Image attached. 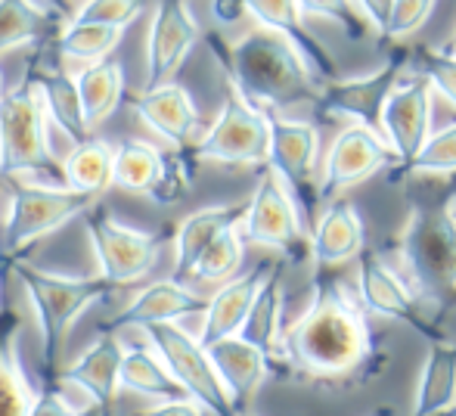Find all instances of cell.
Instances as JSON below:
<instances>
[{
    "label": "cell",
    "mask_w": 456,
    "mask_h": 416,
    "mask_svg": "<svg viewBox=\"0 0 456 416\" xmlns=\"http://www.w3.org/2000/svg\"><path fill=\"white\" fill-rule=\"evenodd\" d=\"M282 363L298 382L326 392L370 386L388 367V348L372 336L370 311L336 267H314L311 302L282 336Z\"/></svg>",
    "instance_id": "1"
},
{
    "label": "cell",
    "mask_w": 456,
    "mask_h": 416,
    "mask_svg": "<svg viewBox=\"0 0 456 416\" xmlns=\"http://www.w3.org/2000/svg\"><path fill=\"white\" fill-rule=\"evenodd\" d=\"M217 41L221 37L211 41V53L221 60L227 85L236 87L248 103L267 109V112L317 103L323 81L307 69L298 50L276 31L258 25L227 47Z\"/></svg>",
    "instance_id": "2"
},
{
    "label": "cell",
    "mask_w": 456,
    "mask_h": 416,
    "mask_svg": "<svg viewBox=\"0 0 456 416\" xmlns=\"http://www.w3.org/2000/svg\"><path fill=\"white\" fill-rule=\"evenodd\" d=\"M397 252L410 283L428 305L441 311L456 308V217L451 196L441 206H410Z\"/></svg>",
    "instance_id": "3"
},
{
    "label": "cell",
    "mask_w": 456,
    "mask_h": 416,
    "mask_svg": "<svg viewBox=\"0 0 456 416\" xmlns=\"http://www.w3.org/2000/svg\"><path fill=\"white\" fill-rule=\"evenodd\" d=\"M12 277L22 283L25 296H28L31 308L41 323V357L44 370L56 373L60 363V351L66 345V336L78 314H85L91 305L106 298L112 292V283L91 277H66V273L44 271V267L31 265V261L16 258L12 261Z\"/></svg>",
    "instance_id": "4"
},
{
    "label": "cell",
    "mask_w": 456,
    "mask_h": 416,
    "mask_svg": "<svg viewBox=\"0 0 456 416\" xmlns=\"http://www.w3.org/2000/svg\"><path fill=\"white\" fill-rule=\"evenodd\" d=\"M47 103L35 75L25 69V78L0 97V175L22 177L41 175L56 165L47 137Z\"/></svg>",
    "instance_id": "5"
},
{
    "label": "cell",
    "mask_w": 456,
    "mask_h": 416,
    "mask_svg": "<svg viewBox=\"0 0 456 416\" xmlns=\"http://www.w3.org/2000/svg\"><path fill=\"white\" fill-rule=\"evenodd\" d=\"M96 196L78 193L66 184H12L10 187V208L4 217L0 242L6 255H19L37 240L50 236L69 224L72 217L87 215L94 208Z\"/></svg>",
    "instance_id": "6"
},
{
    "label": "cell",
    "mask_w": 456,
    "mask_h": 416,
    "mask_svg": "<svg viewBox=\"0 0 456 416\" xmlns=\"http://www.w3.org/2000/svg\"><path fill=\"white\" fill-rule=\"evenodd\" d=\"M240 230L248 242L273 249L289 265H305L311 258V230L295 206L292 193L271 165H261L258 184H255Z\"/></svg>",
    "instance_id": "7"
},
{
    "label": "cell",
    "mask_w": 456,
    "mask_h": 416,
    "mask_svg": "<svg viewBox=\"0 0 456 416\" xmlns=\"http://www.w3.org/2000/svg\"><path fill=\"white\" fill-rule=\"evenodd\" d=\"M199 162L217 165H267L271 159V112L248 103L236 87H230L217 118L192 146Z\"/></svg>",
    "instance_id": "8"
},
{
    "label": "cell",
    "mask_w": 456,
    "mask_h": 416,
    "mask_svg": "<svg viewBox=\"0 0 456 416\" xmlns=\"http://www.w3.org/2000/svg\"><path fill=\"white\" fill-rule=\"evenodd\" d=\"M357 296H361L363 308L370 314L401 320L410 330L426 336L428 342L451 339L441 326V314H428V302L416 292L410 277H403L395 265H388L379 255V249L366 246L357 255Z\"/></svg>",
    "instance_id": "9"
},
{
    "label": "cell",
    "mask_w": 456,
    "mask_h": 416,
    "mask_svg": "<svg viewBox=\"0 0 456 416\" xmlns=\"http://www.w3.org/2000/svg\"><path fill=\"white\" fill-rule=\"evenodd\" d=\"M267 165L280 175L286 190L292 193L295 206L305 217L307 230L317 224L320 196V131L307 118H286L271 112V159Z\"/></svg>",
    "instance_id": "10"
},
{
    "label": "cell",
    "mask_w": 456,
    "mask_h": 416,
    "mask_svg": "<svg viewBox=\"0 0 456 416\" xmlns=\"http://www.w3.org/2000/svg\"><path fill=\"white\" fill-rule=\"evenodd\" d=\"M143 332L192 401H199L211 416H240L215 361H211L208 348L199 339H192L186 330H181L177 320L150 323L143 326Z\"/></svg>",
    "instance_id": "11"
},
{
    "label": "cell",
    "mask_w": 456,
    "mask_h": 416,
    "mask_svg": "<svg viewBox=\"0 0 456 416\" xmlns=\"http://www.w3.org/2000/svg\"><path fill=\"white\" fill-rule=\"evenodd\" d=\"M85 227L100 265V277L112 286H127L143 280L159 261V236L127 227L112 211L91 208L85 215Z\"/></svg>",
    "instance_id": "12"
},
{
    "label": "cell",
    "mask_w": 456,
    "mask_h": 416,
    "mask_svg": "<svg viewBox=\"0 0 456 416\" xmlns=\"http://www.w3.org/2000/svg\"><path fill=\"white\" fill-rule=\"evenodd\" d=\"M385 168H397V152L391 150L385 134L351 121L345 131H338V137L332 140L330 152L323 159L320 196L336 200L338 193L351 190L354 184H363L366 177L379 175Z\"/></svg>",
    "instance_id": "13"
},
{
    "label": "cell",
    "mask_w": 456,
    "mask_h": 416,
    "mask_svg": "<svg viewBox=\"0 0 456 416\" xmlns=\"http://www.w3.org/2000/svg\"><path fill=\"white\" fill-rule=\"evenodd\" d=\"M407 53H391L376 72L361 75V78H336L326 81L320 91L317 109L320 115H342L357 125H366L382 134V112L395 87L401 85L403 69H407Z\"/></svg>",
    "instance_id": "14"
},
{
    "label": "cell",
    "mask_w": 456,
    "mask_h": 416,
    "mask_svg": "<svg viewBox=\"0 0 456 416\" xmlns=\"http://www.w3.org/2000/svg\"><path fill=\"white\" fill-rule=\"evenodd\" d=\"M432 94L435 87L428 85V78L413 75V78H401V85L385 103L382 134L391 143V150L397 152L395 181L413 165V159L432 137Z\"/></svg>",
    "instance_id": "15"
},
{
    "label": "cell",
    "mask_w": 456,
    "mask_h": 416,
    "mask_svg": "<svg viewBox=\"0 0 456 416\" xmlns=\"http://www.w3.org/2000/svg\"><path fill=\"white\" fill-rule=\"evenodd\" d=\"M202 37L199 22L186 10V0H159L146 37V85L159 87L165 81H175L183 60L196 41Z\"/></svg>",
    "instance_id": "16"
},
{
    "label": "cell",
    "mask_w": 456,
    "mask_h": 416,
    "mask_svg": "<svg viewBox=\"0 0 456 416\" xmlns=\"http://www.w3.org/2000/svg\"><path fill=\"white\" fill-rule=\"evenodd\" d=\"M127 106L152 127L162 140L175 143L177 150H192L202 131V115H199L192 97L177 81H165L159 87H143L140 94L127 97Z\"/></svg>",
    "instance_id": "17"
},
{
    "label": "cell",
    "mask_w": 456,
    "mask_h": 416,
    "mask_svg": "<svg viewBox=\"0 0 456 416\" xmlns=\"http://www.w3.org/2000/svg\"><path fill=\"white\" fill-rule=\"evenodd\" d=\"M246 4L255 22L276 31L280 37H286L301 53V60L307 62V69H311L323 85L338 78L336 56H332L330 50H326V44L307 29V16L298 0H246Z\"/></svg>",
    "instance_id": "18"
},
{
    "label": "cell",
    "mask_w": 456,
    "mask_h": 416,
    "mask_svg": "<svg viewBox=\"0 0 456 416\" xmlns=\"http://www.w3.org/2000/svg\"><path fill=\"white\" fill-rule=\"evenodd\" d=\"M271 267H273V261H261L252 271L236 273L233 280L221 283V290L211 296L208 311H205L202 332H199V342H202L205 348L227 336H240L242 323H246L248 311H252L255 296H258L261 283L267 280Z\"/></svg>",
    "instance_id": "19"
},
{
    "label": "cell",
    "mask_w": 456,
    "mask_h": 416,
    "mask_svg": "<svg viewBox=\"0 0 456 416\" xmlns=\"http://www.w3.org/2000/svg\"><path fill=\"white\" fill-rule=\"evenodd\" d=\"M366 249V227L357 206L345 200L330 202L311 230L314 267H342Z\"/></svg>",
    "instance_id": "20"
},
{
    "label": "cell",
    "mask_w": 456,
    "mask_h": 416,
    "mask_svg": "<svg viewBox=\"0 0 456 416\" xmlns=\"http://www.w3.org/2000/svg\"><path fill=\"white\" fill-rule=\"evenodd\" d=\"M208 355L215 361L217 373H221L224 386H227L230 398H233L236 411L246 413L258 388L265 386L267 373H271V357L242 336H227L221 342L208 345Z\"/></svg>",
    "instance_id": "21"
},
{
    "label": "cell",
    "mask_w": 456,
    "mask_h": 416,
    "mask_svg": "<svg viewBox=\"0 0 456 416\" xmlns=\"http://www.w3.org/2000/svg\"><path fill=\"white\" fill-rule=\"evenodd\" d=\"M246 211L248 202H233V206H205L186 215L175 233V277L192 280V271H196L205 249L230 227H240Z\"/></svg>",
    "instance_id": "22"
},
{
    "label": "cell",
    "mask_w": 456,
    "mask_h": 416,
    "mask_svg": "<svg viewBox=\"0 0 456 416\" xmlns=\"http://www.w3.org/2000/svg\"><path fill=\"white\" fill-rule=\"evenodd\" d=\"M211 298L192 292L190 286H183V280H156L150 283L118 317L112 320L115 330H125V326H150V323H168V320H181L190 314H205L208 311Z\"/></svg>",
    "instance_id": "23"
},
{
    "label": "cell",
    "mask_w": 456,
    "mask_h": 416,
    "mask_svg": "<svg viewBox=\"0 0 456 416\" xmlns=\"http://www.w3.org/2000/svg\"><path fill=\"white\" fill-rule=\"evenodd\" d=\"M121 363H125V348H121L118 336L106 332L78 361L60 370V382L78 386L81 392L91 395V401H96V404L112 407L121 388Z\"/></svg>",
    "instance_id": "24"
},
{
    "label": "cell",
    "mask_w": 456,
    "mask_h": 416,
    "mask_svg": "<svg viewBox=\"0 0 456 416\" xmlns=\"http://www.w3.org/2000/svg\"><path fill=\"white\" fill-rule=\"evenodd\" d=\"M62 35V10L41 0H0V53L25 44H56Z\"/></svg>",
    "instance_id": "25"
},
{
    "label": "cell",
    "mask_w": 456,
    "mask_h": 416,
    "mask_svg": "<svg viewBox=\"0 0 456 416\" xmlns=\"http://www.w3.org/2000/svg\"><path fill=\"white\" fill-rule=\"evenodd\" d=\"M22 320L16 311H0V416H28L37 401L19 355Z\"/></svg>",
    "instance_id": "26"
},
{
    "label": "cell",
    "mask_w": 456,
    "mask_h": 416,
    "mask_svg": "<svg viewBox=\"0 0 456 416\" xmlns=\"http://www.w3.org/2000/svg\"><path fill=\"white\" fill-rule=\"evenodd\" d=\"M28 72L35 75L37 87H41V94H44V103H47V112H50V118L56 121V127H60L72 143H81V140L91 137L94 131L87 127L78 81H75L72 75L60 72V69L41 66L37 60L28 62Z\"/></svg>",
    "instance_id": "27"
},
{
    "label": "cell",
    "mask_w": 456,
    "mask_h": 416,
    "mask_svg": "<svg viewBox=\"0 0 456 416\" xmlns=\"http://www.w3.org/2000/svg\"><path fill=\"white\" fill-rule=\"evenodd\" d=\"M240 336L246 342L258 345L271 361H276V357L282 361V336H286V330H282V261H273Z\"/></svg>",
    "instance_id": "28"
},
{
    "label": "cell",
    "mask_w": 456,
    "mask_h": 416,
    "mask_svg": "<svg viewBox=\"0 0 456 416\" xmlns=\"http://www.w3.org/2000/svg\"><path fill=\"white\" fill-rule=\"evenodd\" d=\"M456 404V339L432 342L410 416H435Z\"/></svg>",
    "instance_id": "29"
},
{
    "label": "cell",
    "mask_w": 456,
    "mask_h": 416,
    "mask_svg": "<svg viewBox=\"0 0 456 416\" xmlns=\"http://www.w3.org/2000/svg\"><path fill=\"white\" fill-rule=\"evenodd\" d=\"M60 181L78 193L102 196L109 187H115V150L96 137L72 143L60 165Z\"/></svg>",
    "instance_id": "30"
},
{
    "label": "cell",
    "mask_w": 456,
    "mask_h": 416,
    "mask_svg": "<svg viewBox=\"0 0 456 416\" xmlns=\"http://www.w3.org/2000/svg\"><path fill=\"white\" fill-rule=\"evenodd\" d=\"M121 388H127V392H134V395H143V398H156V401L190 398L156 348L125 351V363H121Z\"/></svg>",
    "instance_id": "31"
},
{
    "label": "cell",
    "mask_w": 456,
    "mask_h": 416,
    "mask_svg": "<svg viewBox=\"0 0 456 416\" xmlns=\"http://www.w3.org/2000/svg\"><path fill=\"white\" fill-rule=\"evenodd\" d=\"M75 81H78L81 103H85L87 127L96 131L125 100V69L115 60L91 62V66L75 75Z\"/></svg>",
    "instance_id": "32"
},
{
    "label": "cell",
    "mask_w": 456,
    "mask_h": 416,
    "mask_svg": "<svg viewBox=\"0 0 456 416\" xmlns=\"http://www.w3.org/2000/svg\"><path fill=\"white\" fill-rule=\"evenodd\" d=\"M165 168V152L143 140H125L115 150V187L127 193H152Z\"/></svg>",
    "instance_id": "33"
},
{
    "label": "cell",
    "mask_w": 456,
    "mask_h": 416,
    "mask_svg": "<svg viewBox=\"0 0 456 416\" xmlns=\"http://www.w3.org/2000/svg\"><path fill=\"white\" fill-rule=\"evenodd\" d=\"M121 35H125V29H112V25H96V22H75V19H69V25L62 29V35L56 37L53 47L62 60L102 62L121 44Z\"/></svg>",
    "instance_id": "34"
},
{
    "label": "cell",
    "mask_w": 456,
    "mask_h": 416,
    "mask_svg": "<svg viewBox=\"0 0 456 416\" xmlns=\"http://www.w3.org/2000/svg\"><path fill=\"white\" fill-rule=\"evenodd\" d=\"M242 258H246V236H242L240 227H230L227 233H221L205 249L196 271H192V280H199V283H227L240 273Z\"/></svg>",
    "instance_id": "35"
},
{
    "label": "cell",
    "mask_w": 456,
    "mask_h": 416,
    "mask_svg": "<svg viewBox=\"0 0 456 416\" xmlns=\"http://www.w3.org/2000/svg\"><path fill=\"white\" fill-rule=\"evenodd\" d=\"M305 16H317L326 19V22L338 25L351 41H370L372 37V25L370 19L363 16V10L357 6V0H298Z\"/></svg>",
    "instance_id": "36"
},
{
    "label": "cell",
    "mask_w": 456,
    "mask_h": 416,
    "mask_svg": "<svg viewBox=\"0 0 456 416\" xmlns=\"http://www.w3.org/2000/svg\"><path fill=\"white\" fill-rule=\"evenodd\" d=\"M456 171V121L444 125L441 131H435L428 137V143L422 146V152L413 159L407 171L401 177L413 175H453ZM397 177V181H401Z\"/></svg>",
    "instance_id": "37"
},
{
    "label": "cell",
    "mask_w": 456,
    "mask_h": 416,
    "mask_svg": "<svg viewBox=\"0 0 456 416\" xmlns=\"http://www.w3.org/2000/svg\"><path fill=\"white\" fill-rule=\"evenodd\" d=\"M192 162H199V159L192 156V150H181V152L165 156L162 177H159V184L152 187L150 200L159 202V206H175V202H181L183 196L190 193Z\"/></svg>",
    "instance_id": "38"
},
{
    "label": "cell",
    "mask_w": 456,
    "mask_h": 416,
    "mask_svg": "<svg viewBox=\"0 0 456 416\" xmlns=\"http://www.w3.org/2000/svg\"><path fill=\"white\" fill-rule=\"evenodd\" d=\"M413 69L416 75L428 78V85L456 106V53L451 47H432V50H419L413 56Z\"/></svg>",
    "instance_id": "39"
},
{
    "label": "cell",
    "mask_w": 456,
    "mask_h": 416,
    "mask_svg": "<svg viewBox=\"0 0 456 416\" xmlns=\"http://www.w3.org/2000/svg\"><path fill=\"white\" fill-rule=\"evenodd\" d=\"M143 10H146V0H87L72 19L75 22H96V25H112V29H127L131 22H137Z\"/></svg>",
    "instance_id": "40"
},
{
    "label": "cell",
    "mask_w": 456,
    "mask_h": 416,
    "mask_svg": "<svg viewBox=\"0 0 456 416\" xmlns=\"http://www.w3.org/2000/svg\"><path fill=\"white\" fill-rule=\"evenodd\" d=\"M435 4H438V0H395V10H391L385 37H388V41H403V37L416 35V31L428 22Z\"/></svg>",
    "instance_id": "41"
},
{
    "label": "cell",
    "mask_w": 456,
    "mask_h": 416,
    "mask_svg": "<svg viewBox=\"0 0 456 416\" xmlns=\"http://www.w3.org/2000/svg\"><path fill=\"white\" fill-rule=\"evenodd\" d=\"M75 413L78 411L69 404L60 388H44V392H37V401L28 416H75Z\"/></svg>",
    "instance_id": "42"
},
{
    "label": "cell",
    "mask_w": 456,
    "mask_h": 416,
    "mask_svg": "<svg viewBox=\"0 0 456 416\" xmlns=\"http://www.w3.org/2000/svg\"><path fill=\"white\" fill-rule=\"evenodd\" d=\"M211 12H215V22L221 29H233L246 16H252L246 0H211Z\"/></svg>",
    "instance_id": "43"
},
{
    "label": "cell",
    "mask_w": 456,
    "mask_h": 416,
    "mask_svg": "<svg viewBox=\"0 0 456 416\" xmlns=\"http://www.w3.org/2000/svg\"><path fill=\"white\" fill-rule=\"evenodd\" d=\"M357 6L363 10V16L370 19V25L385 35L388 29V19H391V10H395V0H357Z\"/></svg>",
    "instance_id": "44"
},
{
    "label": "cell",
    "mask_w": 456,
    "mask_h": 416,
    "mask_svg": "<svg viewBox=\"0 0 456 416\" xmlns=\"http://www.w3.org/2000/svg\"><path fill=\"white\" fill-rule=\"evenodd\" d=\"M205 411L199 401L192 398H175V401H162L159 407H152L150 413H140V416H205Z\"/></svg>",
    "instance_id": "45"
},
{
    "label": "cell",
    "mask_w": 456,
    "mask_h": 416,
    "mask_svg": "<svg viewBox=\"0 0 456 416\" xmlns=\"http://www.w3.org/2000/svg\"><path fill=\"white\" fill-rule=\"evenodd\" d=\"M109 411H112V407H102V404H96V401H91V404L81 407L75 416H109Z\"/></svg>",
    "instance_id": "46"
},
{
    "label": "cell",
    "mask_w": 456,
    "mask_h": 416,
    "mask_svg": "<svg viewBox=\"0 0 456 416\" xmlns=\"http://www.w3.org/2000/svg\"><path fill=\"white\" fill-rule=\"evenodd\" d=\"M435 416H456V404H451L447 411H441V413H435Z\"/></svg>",
    "instance_id": "47"
},
{
    "label": "cell",
    "mask_w": 456,
    "mask_h": 416,
    "mask_svg": "<svg viewBox=\"0 0 456 416\" xmlns=\"http://www.w3.org/2000/svg\"><path fill=\"white\" fill-rule=\"evenodd\" d=\"M379 416H395V411L391 407H379Z\"/></svg>",
    "instance_id": "48"
},
{
    "label": "cell",
    "mask_w": 456,
    "mask_h": 416,
    "mask_svg": "<svg viewBox=\"0 0 456 416\" xmlns=\"http://www.w3.org/2000/svg\"><path fill=\"white\" fill-rule=\"evenodd\" d=\"M451 211H453V217H456V193H451Z\"/></svg>",
    "instance_id": "49"
},
{
    "label": "cell",
    "mask_w": 456,
    "mask_h": 416,
    "mask_svg": "<svg viewBox=\"0 0 456 416\" xmlns=\"http://www.w3.org/2000/svg\"><path fill=\"white\" fill-rule=\"evenodd\" d=\"M4 91H6V87H4V75H0V97H4Z\"/></svg>",
    "instance_id": "50"
},
{
    "label": "cell",
    "mask_w": 456,
    "mask_h": 416,
    "mask_svg": "<svg viewBox=\"0 0 456 416\" xmlns=\"http://www.w3.org/2000/svg\"><path fill=\"white\" fill-rule=\"evenodd\" d=\"M451 50H453V53H456V37H453V44H451Z\"/></svg>",
    "instance_id": "51"
},
{
    "label": "cell",
    "mask_w": 456,
    "mask_h": 416,
    "mask_svg": "<svg viewBox=\"0 0 456 416\" xmlns=\"http://www.w3.org/2000/svg\"><path fill=\"white\" fill-rule=\"evenodd\" d=\"M370 416H379V407H376V411H372V413H370Z\"/></svg>",
    "instance_id": "52"
},
{
    "label": "cell",
    "mask_w": 456,
    "mask_h": 416,
    "mask_svg": "<svg viewBox=\"0 0 456 416\" xmlns=\"http://www.w3.org/2000/svg\"><path fill=\"white\" fill-rule=\"evenodd\" d=\"M240 416H255V413H248V411H246V413H240Z\"/></svg>",
    "instance_id": "53"
}]
</instances>
